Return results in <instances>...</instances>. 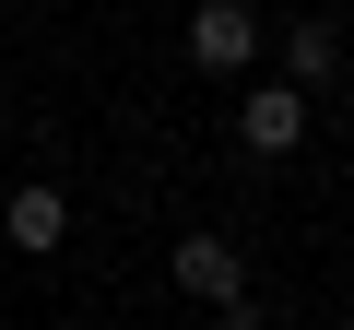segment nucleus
Returning a JSON list of instances; mask_svg holds the SVG:
<instances>
[{"mask_svg":"<svg viewBox=\"0 0 354 330\" xmlns=\"http://www.w3.org/2000/svg\"><path fill=\"white\" fill-rule=\"evenodd\" d=\"M165 271H177V295L213 307V318H225V307H248V248H236V236H177V248H165Z\"/></svg>","mask_w":354,"mask_h":330,"instance_id":"f257e3e1","label":"nucleus"},{"mask_svg":"<svg viewBox=\"0 0 354 330\" xmlns=\"http://www.w3.org/2000/svg\"><path fill=\"white\" fill-rule=\"evenodd\" d=\"M248 59H260V12H248V0H201V12H189V71L236 83Z\"/></svg>","mask_w":354,"mask_h":330,"instance_id":"f03ea898","label":"nucleus"},{"mask_svg":"<svg viewBox=\"0 0 354 330\" xmlns=\"http://www.w3.org/2000/svg\"><path fill=\"white\" fill-rule=\"evenodd\" d=\"M236 142H248L260 165H283V153L307 142V83H260V95L236 106Z\"/></svg>","mask_w":354,"mask_h":330,"instance_id":"7ed1b4c3","label":"nucleus"},{"mask_svg":"<svg viewBox=\"0 0 354 330\" xmlns=\"http://www.w3.org/2000/svg\"><path fill=\"white\" fill-rule=\"evenodd\" d=\"M0 236H12L24 260H48V248H71V189H48V177H24L12 201H0Z\"/></svg>","mask_w":354,"mask_h":330,"instance_id":"20e7f679","label":"nucleus"},{"mask_svg":"<svg viewBox=\"0 0 354 330\" xmlns=\"http://www.w3.org/2000/svg\"><path fill=\"white\" fill-rule=\"evenodd\" d=\"M283 83H307V95H319V83H342V24H330V12L283 24Z\"/></svg>","mask_w":354,"mask_h":330,"instance_id":"39448f33","label":"nucleus"}]
</instances>
